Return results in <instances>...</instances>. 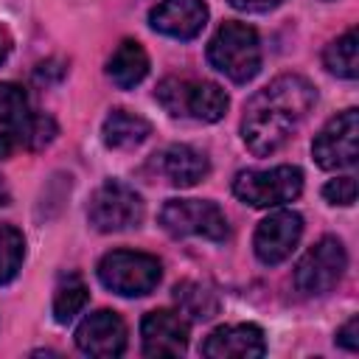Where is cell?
Instances as JSON below:
<instances>
[{
    "label": "cell",
    "instance_id": "cell-26",
    "mask_svg": "<svg viewBox=\"0 0 359 359\" xmlns=\"http://www.w3.org/2000/svg\"><path fill=\"white\" fill-rule=\"evenodd\" d=\"M17 149H20V143H17L14 129H11V126H8V129H3V132H0V160H8Z\"/></svg>",
    "mask_w": 359,
    "mask_h": 359
},
{
    "label": "cell",
    "instance_id": "cell-22",
    "mask_svg": "<svg viewBox=\"0 0 359 359\" xmlns=\"http://www.w3.org/2000/svg\"><path fill=\"white\" fill-rule=\"evenodd\" d=\"M25 258V238L14 224H0V283L17 278Z\"/></svg>",
    "mask_w": 359,
    "mask_h": 359
},
{
    "label": "cell",
    "instance_id": "cell-14",
    "mask_svg": "<svg viewBox=\"0 0 359 359\" xmlns=\"http://www.w3.org/2000/svg\"><path fill=\"white\" fill-rule=\"evenodd\" d=\"M202 353L210 359H258L266 353V339L252 323L219 325L202 342Z\"/></svg>",
    "mask_w": 359,
    "mask_h": 359
},
{
    "label": "cell",
    "instance_id": "cell-24",
    "mask_svg": "<svg viewBox=\"0 0 359 359\" xmlns=\"http://www.w3.org/2000/svg\"><path fill=\"white\" fill-rule=\"evenodd\" d=\"M323 196L331 202V205H353L356 202V180L353 177H337V180H328L323 185Z\"/></svg>",
    "mask_w": 359,
    "mask_h": 359
},
{
    "label": "cell",
    "instance_id": "cell-5",
    "mask_svg": "<svg viewBox=\"0 0 359 359\" xmlns=\"http://www.w3.org/2000/svg\"><path fill=\"white\" fill-rule=\"evenodd\" d=\"M303 191V171L297 165L247 168L233 180V194L252 208H278L297 199Z\"/></svg>",
    "mask_w": 359,
    "mask_h": 359
},
{
    "label": "cell",
    "instance_id": "cell-4",
    "mask_svg": "<svg viewBox=\"0 0 359 359\" xmlns=\"http://www.w3.org/2000/svg\"><path fill=\"white\" fill-rule=\"evenodd\" d=\"M163 278V266L149 252L112 250L98 264V280L121 297H143Z\"/></svg>",
    "mask_w": 359,
    "mask_h": 359
},
{
    "label": "cell",
    "instance_id": "cell-15",
    "mask_svg": "<svg viewBox=\"0 0 359 359\" xmlns=\"http://www.w3.org/2000/svg\"><path fill=\"white\" fill-rule=\"evenodd\" d=\"M154 31L174 39H194L208 22V6L202 0H163L149 11Z\"/></svg>",
    "mask_w": 359,
    "mask_h": 359
},
{
    "label": "cell",
    "instance_id": "cell-6",
    "mask_svg": "<svg viewBox=\"0 0 359 359\" xmlns=\"http://www.w3.org/2000/svg\"><path fill=\"white\" fill-rule=\"evenodd\" d=\"M143 213L146 208L140 194L121 180H107L104 185H98L87 205V219L98 233H121L137 227L143 222Z\"/></svg>",
    "mask_w": 359,
    "mask_h": 359
},
{
    "label": "cell",
    "instance_id": "cell-3",
    "mask_svg": "<svg viewBox=\"0 0 359 359\" xmlns=\"http://www.w3.org/2000/svg\"><path fill=\"white\" fill-rule=\"evenodd\" d=\"M160 107L174 118H194L202 123H216L224 118L230 98L213 81H194V79H163L154 90Z\"/></svg>",
    "mask_w": 359,
    "mask_h": 359
},
{
    "label": "cell",
    "instance_id": "cell-23",
    "mask_svg": "<svg viewBox=\"0 0 359 359\" xmlns=\"http://www.w3.org/2000/svg\"><path fill=\"white\" fill-rule=\"evenodd\" d=\"M28 115V95L14 81H0V126H17Z\"/></svg>",
    "mask_w": 359,
    "mask_h": 359
},
{
    "label": "cell",
    "instance_id": "cell-2",
    "mask_svg": "<svg viewBox=\"0 0 359 359\" xmlns=\"http://www.w3.org/2000/svg\"><path fill=\"white\" fill-rule=\"evenodd\" d=\"M208 62L236 84L255 79L261 70V42L255 28L236 20L222 22L208 42Z\"/></svg>",
    "mask_w": 359,
    "mask_h": 359
},
{
    "label": "cell",
    "instance_id": "cell-28",
    "mask_svg": "<svg viewBox=\"0 0 359 359\" xmlns=\"http://www.w3.org/2000/svg\"><path fill=\"white\" fill-rule=\"evenodd\" d=\"M8 50H11V39H8L6 28H0V62L8 56Z\"/></svg>",
    "mask_w": 359,
    "mask_h": 359
},
{
    "label": "cell",
    "instance_id": "cell-12",
    "mask_svg": "<svg viewBox=\"0 0 359 359\" xmlns=\"http://www.w3.org/2000/svg\"><path fill=\"white\" fill-rule=\"evenodd\" d=\"M140 339L146 356H182L188 351V323L171 309L149 311L140 323Z\"/></svg>",
    "mask_w": 359,
    "mask_h": 359
},
{
    "label": "cell",
    "instance_id": "cell-11",
    "mask_svg": "<svg viewBox=\"0 0 359 359\" xmlns=\"http://www.w3.org/2000/svg\"><path fill=\"white\" fill-rule=\"evenodd\" d=\"M76 345L87 356H98V359L121 356L126 351V323L109 309L93 311L76 328Z\"/></svg>",
    "mask_w": 359,
    "mask_h": 359
},
{
    "label": "cell",
    "instance_id": "cell-19",
    "mask_svg": "<svg viewBox=\"0 0 359 359\" xmlns=\"http://www.w3.org/2000/svg\"><path fill=\"white\" fill-rule=\"evenodd\" d=\"M323 62H325V67L334 76H339V79H356L359 76V36H356V28L345 31L342 36H337L325 48Z\"/></svg>",
    "mask_w": 359,
    "mask_h": 359
},
{
    "label": "cell",
    "instance_id": "cell-1",
    "mask_svg": "<svg viewBox=\"0 0 359 359\" xmlns=\"http://www.w3.org/2000/svg\"><path fill=\"white\" fill-rule=\"evenodd\" d=\"M317 101V90L309 79L297 73L278 76L264 90H258L244 109L241 137L247 149L258 157L275 154L306 121Z\"/></svg>",
    "mask_w": 359,
    "mask_h": 359
},
{
    "label": "cell",
    "instance_id": "cell-18",
    "mask_svg": "<svg viewBox=\"0 0 359 359\" xmlns=\"http://www.w3.org/2000/svg\"><path fill=\"white\" fill-rule=\"evenodd\" d=\"M174 300L180 306V314H188L191 320H210L219 311V297L210 286L196 280H182L174 286Z\"/></svg>",
    "mask_w": 359,
    "mask_h": 359
},
{
    "label": "cell",
    "instance_id": "cell-13",
    "mask_svg": "<svg viewBox=\"0 0 359 359\" xmlns=\"http://www.w3.org/2000/svg\"><path fill=\"white\" fill-rule=\"evenodd\" d=\"M151 171L174 188H194L196 182H202L208 177L210 163H208L205 151H199L188 143H171L151 157Z\"/></svg>",
    "mask_w": 359,
    "mask_h": 359
},
{
    "label": "cell",
    "instance_id": "cell-7",
    "mask_svg": "<svg viewBox=\"0 0 359 359\" xmlns=\"http://www.w3.org/2000/svg\"><path fill=\"white\" fill-rule=\"evenodd\" d=\"M160 224L177 238L196 236L208 241H224L230 236V224L222 208L205 199H168L160 210Z\"/></svg>",
    "mask_w": 359,
    "mask_h": 359
},
{
    "label": "cell",
    "instance_id": "cell-9",
    "mask_svg": "<svg viewBox=\"0 0 359 359\" xmlns=\"http://www.w3.org/2000/svg\"><path fill=\"white\" fill-rule=\"evenodd\" d=\"M356 140H359V112L351 107V109L337 112L320 129V135L311 143V154H314L317 165L325 171L351 168V165H356V157H359Z\"/></svg>",
    "mask_w": 359,
    "mask_h": 359
},
{
    "label": "cell",
    "instance_id": "cell-25",
    "mask_svg": "<svg viewBox=\"0 0 359 359\" xmlns=\"http://www.w3.org/2000/svg\"><path fill=\"white\" fill-rule=\"evenodd\" d=\"M337 345H342L345 351H356V348H359V317H351V320L337 331Z\"/></svg>",
    "mask_w": 359,
    "mask_h": 359
},
{
    "label": "cell",
    "instance_id": "cell-20",
    "mask_svg": "<svg viewBox=\"0 0 359 359\" xmlns=\"http://www.w3.org/2000/svg\"><path fill=\"white\" fill-rule=\"evenodd\" d=\"M90 300V292H87V283L81 280V275L70 272V275H62L56 292H53V320L56 323H70Z\"/></svg>",
    "mask_w": 359,
    "mask_h": 359
},
{
    "label": "cell",
    "instance_id": "cell-8",
    "mask_svg": "<svg viewBox=\"0 0 359 359\" xmlns=\"http://www.w3.org/2000/svg\"><path fill=\"white\" fill-rule=\"evenodd\" d=\"M345 266H348V255H345L342 241L334 236H325L317 244H311L306 250V255L297 261L294 286L309 297L328 294L342 280Z\"/></svg>",
    "mask_w": 359,
    "mask_h": 359
},
{
    "label": "cell",
    "instance_id": "cell-29",
    "mask_svg": "<svg viewBox=\"0 0 359 359\" xmlns=\"http://www.w3.org/2000/svg\"><path fill=\"white\" fill-rule=\"evenodd\" d=\"M11 202V194H8V185H6V180L0 177V208L3 205H8Z\"/></svg>",
    "mask_w": 359,
    "mask_h": 359
},
{
    "label": "cell",
    "instance_id": "cell-17",
    "mask_svg": "<svg viewBox=\"0 0 359 359\" xmlns=\"http://www.w3.org/2000/svg\"><path fill=\"white\" fill-rule=\"evenodd\" d=\"M149 135H151V123L129 109H112L101 126V137L109 149H135Z\"/></svg>",
    "mask_w": 359,
    "mask_h": 359
},
{
    "label": "cell",
    "instance_id": "cell-10",
    "mask_svg": "<svg viewBox=\"0 0 359 359\" xmlns=\"http://www.w3.org/2000/svg\"><path fill=\"white\" fill-rule=\"evenodd\" d=\"M303 236V219L300 213L294 210H275L269 213L258 230H255V238H252V250L258 255L261 264H280L292 255V250L297 247Z\"/></svg>",
    "mask_w": 359,
    "mask_h": 359
},
{
    "label": "cell",
    "instance_id": "cell-27",
    "mask_svg": "<svg viewBox=\"0 0 359 359\" xmlns=\"http://www.w3.org/2000/svg\"><path fill=\"white\" fill-rule=\"evenodd\" d=\"M280 0H230L233 8H241V11H269L275 8Z\"/></svg>",
    "mask_w": 359,
    "mask_h": 359
},
{
    "label": "cell",
    "instance_id": "cell-16",
    "mask_svg": "<svg viewBox=\"0 0 359 359\" xmlns=\"http://www.w3.org/2000/svg\"><path fill=\"white\" fill-rule=\"evenodd\" d=\"M146 73H149V56H146L143 45L135 39H123L107 62V76L121 90H132L135 84H140L146 79Z\"/></svg>",
    "mask_w": 359,
    "mask_h": 359
},
{
    "label": "cell",
    "instance_id": "cell-21",
    "mask_svg": "<svg viewBox=\"0 0 359 359\" xmlns=\"http://www.w3.org/2000/svg\"><path fill=\"white\" fill-rule=\"evenodd\" d=\"M14 135H17V143L20 149H28V151H39L45 149L56 135H59V126L50 115L45 112H28L17 126H11Z\"/></svg>",
    "mask_w": 359,
    "mask_h": 359
}]
</instances>
